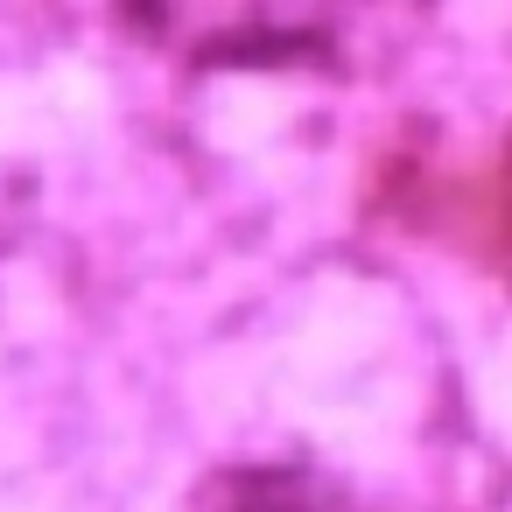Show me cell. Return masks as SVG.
Listing matches in <instances>:
<instances>
[{
    "instance_id": "cell-1",
    "label": "cell",
    "mask_w": 512,
    "mask_h": 512,
    "mask_svg": "<svg viewBox=\"0 0 512 512\" xmlns=\"http://www.w3.org/2000/svg\"><path fill=\"white\" fill-rule=\"evenodd\" d=\"M372 0H141L155 36L218 64H274L330 43Z\"/></svg>"
}]
</instances>
